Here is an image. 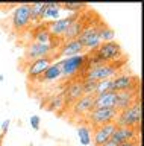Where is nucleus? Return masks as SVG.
<instances>
[{"mask_svg":"<svg viewBox=\"0 0 144 146\" xmlns=\"http://www.w3.org/2000/svg\"><path fill=\"white\" fill-rule=\"evenodd\" d=\"M59 78H62L61 75V68H59V64H50V66L47 67V70L43 73L41 76H39V79H43V81H47V82H50V81H58Z\"/></svg>","mask_w":144,"mask_h":146,"instance_id":"obj_21","label":"nucleus"},{"mask_svg":"<svg viewBox=\"0 0 144 146\" xmlns=\"http://www.w3.org/2000/svg\"><path fill=\"white\" fill-rule=\"evenodd\" d=\"M138 141H126V143H121V145H117V146H137Z\"/></svg>","mask_w":144,"mask_h":146,"instance_id":"obj_32","label":"nucleus"},{"mask_svg":"<svg viewBox=\"0 0 144 146\" xmlns=\"http://www.w3.org/2000/svg\"><path fill=\"white\" fill-rule=\"evenodd\" d=\"M30 25V11L29 3L18 5L12 12V27L15 31H23Z\"/></svg>","mask_w":144,"mask_h":146,"instance_id":"obj_8","label":"nucleus"},{"mask_svg":"<svg viewBox=\"0 0 144 146\" xmlns=\"http://www.w3.org/2000/svg\"><path fill=\"white\" fill-rule=\"evenodd\" d=\"M61 14V3H44L43 9V20L50 18V20H58Z\"/></svg>","mask_w":144,"mask_h":146,"instance_id":"obj_20","label":"nucleus"},{"mask_svg":"<svg viewBox=\"0 0 144 146\" xmlns=\"http://www.w3.org/2000/svg\"><path fill=\"white\" fill-rule=\"evenodd\" d=\"M137 139H138V131L135 128L117 126L114 134L111 135L109 141L115 145H121V143H126V141H137Z\"/></svg>","mask_w":144,"mask_h":146,"instance_id":"obj_10","label":"nucleus"},{"mask_svg":"<svg viewBox=\"0 0 144 146\" xmlns=\"http://www.w3.org/2000/svg\"><path fill=\"white\" fill-rule=\"evenodd\" d=\"M123 64H124V59H120V61H115V62H106L97 67H91L87 72V75H85V79H91L96 82L111 79V78L115 76V73H118L120 67Z\"/></svg>","mask_w":144,"mask_h":146,"instance_id":"obj_1","label":"nucleus"},{"mask_svg":"<svg viewBox=\"0 0 144 146\" xmlns=\"http://www.w3.org/2000/svg\"><path fill=\"white\" fill-rule=\"evenodd\" d=\"M102 146H117V145H115V143H112V141H108V143L102 145Z\"/></svg>","mask_w":144,"mask_h":146,"instance_id":"obj_33","label":"nucleus"},{"mask_svg":"<svg viewBox=\"0 0 144 146\" xmlns=\"http://www.w3.org/2000/svg\"><path fill=\"white\" fill-rule=\"evenodd\" d=\"M117 104V93L108 91L94 96V108H115Z\"/></svg>","mask_w":144,"mask_h":146,"instance_id":"obj_17","label":"nucleus"},{"mask_svg":"<svg viewBox=\"0 0 144 146\" xmlns=\"http://www.w3.org/2000/svg\"><path fill=\"white\" fill-rule=\"evenodd\" d=\"M84 8H87L85 3H61V9H67L68 12H73V15L79 14V11Z\"/></svg>","mask_w":144,"mask_h":146,"instance_id":"obj_28","label":"nucleus"},{"mask_svg":"<svg viewBox=\"0 0 144 146\" xmlns=\"http://www.w3.org/2000/svg\"><path fill=\"white\" fill-rule=\"evenodd\" d=\"M9 123H11V120H9V119H6V120H3V123H2V131H0V140H2L3 137L6 135L8 129H9Z\"/></svg>","mask_w":144,"mask_h":146,"instance_id":"obj_31","label":"nucleus"},{"mask_svg":"<svg viewBox=\"0 0 144 146\" xmlns=\"http://www.w3.org/2000/svg\"><path fill=\"white\" fill-rule=\"evenodd\" d=\"M80 82H82L84 94H91V96H94V93H96L97 82H96V81H91V79H84V81H80Z\"/></svg>","mask_w":144,"mask_h":146,"instance_id":"obj_26","label":"nucleus"},{"mask_svg":"<svg viewBox=\"0 0 144 146\" xmlns=\"http://www.w3.org/2000/svg\"><path fill=\"white\" fill-rule=\"evenodd\" d=\"M137 96H138V88L137 90L120 91V93H117V104H115L117 111H123V110L132 107V105L138 100Z\"/></svg>","mask_w":144,"mask_h":146,"instance_id":"obj_15","label":"nucleus"},{"mask_svg":"<svg viewBox=\"0 0 144 146\" xmlns=\"http://www.w3.org/2000/svg\"><path fill=\"white\" fill-rule=\"evenodd\" d=\"M73 114L74 116H88L94 110V96L84 94L76 104H73Z\"/></svg>","mask_w":144,"mask_h":146,"instance_id":"obj_13","label":"nucleus"},{"mask_svg":"<svg viewBox=\"0 0 144 146\" xmlns=\"http://www.w3.org/2000/svg\"><path fill=\"white\" fill-rule=\"evenodd\" d=\"M0 141H2V140H0Z\"/></svg>","mask_w":144,"mask_h":146,"instance_id":"obj_36","label":"nucleus"},{"mask_svg":"<svg viewBox=\"0 0 144 146\" xmlns=\"http://www.w3.org/2000/svg\"><path fill=\"white\" fill-rule=\"evenodd\" d=\"M111 84H112V78H111V79H105V81H100V82H97L96 93H94V96H97V94H102V93H108V91H111Z\"/></svg>","mask_w":144,"mask_h":146,"instance_id":"obj_27","label":"nucleus"},{"mask_svg":"<svg viewBox=\"0 0 144 146\" xmlns=\"http://www.w3.org/2000/svg\"><path fill=\"white\" fill-rule=\"evenodd\" d=\"M84 27H85V26H84V21L79 20V17H78V18H76V20L68 26V29H67V32L64 34V40H65V41L76 40V38L79 36V34L82 32Z\"/></svg>","mask_w":144,"mask_h":146,"instance_id":"obj_19","label":"nucleus"},{"mask_svg":"<svg viewBox=\"0 0 144 146\" xmlns=\"http://www.w3.org/2000/svg\"><path fill=\"white\" fill-rule=\"evenodd\" d=\"M43 9L44 3H29V11H30V21H41L43 20Z\"/></svg>","mask_w":144,"mask_h":146,"instance_id":"obj_23","label":"nucleus"},{"mask_svg":"<svg viewBox=\"0 0 144 146\" xmlns=\"http://www.w3.org/2000/svg\"><path fill=\"white\" fill-rule=\"evenodd\" d=\"M78 139L82 146H89L93 141V128L88 125H82L78 128Z\"/></svg>","mask_w":144,"mask_h":146,"instance_id":"obj_22","label":"nucleus"},{"mask_svg":"<svg viewBox=\"0 0 144 146\" xmlns=\"http://www.w3.org/2000/svg\"><path fill=\"white\" fill-rule=\"evenodd\" d=\"M76 40L82 44L84 50L94 52V50L102 44L100 36H99V26H96V25L94 26H85Z\"/></svg>","mask_w":144,"mask_h":146,"instance_id":"obj_5","label":"nucleus"},{"mask_svg":"<svg viewBox=\"0 0 144 146\" xmlns=\"http://www.w3.org/2000/svg\"><path fill=\"white\" fill-rule=\"evenodd\" d=\"M117 116H118L117 108H94L87 117L91 122V126L99 128V126L108 125V123H114Z\"/></svg>","mask_w":144,"mask_h":146,"instance_id":"obj_6","label":"nucleus"},{"mask_svg":"<svg viewBox=\"0 0 144 146\" xmlns=\"http://www.w3.org/2000/svg\"><path fill=\"white\" fill-rule=\"evenodd\" d=\"M82 52H84V47L78 40L65 41V44H62L61 47V58L78 56V55H82Z\"/></svg>","mask_w":144,"mask_h":146,"instance_id":"obj_18","label":"nucleus"},{"mask_svg":"<svg viewBox=\"0 0 144 146\" xmlns=\"http://www.w3.org/2000/svg\"><path fill=\"white\" fill-rule=\"evenodd\" d=\"M50 64H52L50 56L35 59V61H32L28 67V78L29 79H37V78H39L44 72L47 70V67L50 66Z\"/></svg>","mask_w":144,"mask_h":146,"instance_id":"obj_14","label":"nucleus"},{"mask_svg":"<svg viewBox=\"0 0 144 146\" xmlns=\"http://www.w3.org/2000/svg\"><path fill=\"white\" fill-rule=\"evenodd\" d=\"M3 79H5V76H3V75H0V82H2Z\"/></svg>","mask_w":144,"mask_h":146,"instance_id":"obj_34","label":"nucleus"},{"mask_svg":"<svg viewBox=\"0 0 144 146\" xmlns=\"http://www.w3.org/2000/svg\"><path fill=\"white\" fill-rule=\"evenodd\" d=\"M52 49H53V44H39V43H32L26 49L24 52V58L30 59V61H35V59H39V58H47L50 56L52 53Z\"/></svg>","mask_w":144,"mask_h":146,"instance_id":"obj_9","label":"nucleus"},{"mask_svg":"<svg viewBox=\"0 0 144 146\" xmlns=\"http://www.w3.org/2000/svg\"><path fill=\"white\" fill-rule=\"evenodd\" d=\"M138 88V78L133 75H117L112 78L111 91L120 93V91H129V90H137Z\"/></svg>","mask_w":144,"mask_h":146,"instance_id":"obj_7","label":"nucleus"},{"mask_svg":"<svg viewBox=\"0 0 144 146\" xmlns=\"http://www.w3.org/2000/svg\"><path fill=\"white\" fill-rule=\"evenodd\" d=\"M87 58H88V55H78V56H71V58H62L58 62L59 64V68H61V75L64 78L78 75L80 70H84Z\"/></svg>","mask_w":144,"mask_h":146,"instance_id":"obj_4","label":"nucleus"},{"mask_svg":"<svg viewBox=\"0 0 144 146\" xmlns=\"http://www.w3.org/2000/svg\"><path fill=\"white\" fill-rule=\"evenodd\" d=\"M97 53V56L102 59L103 62H115L123 59V49H121L120 43L117 41H108V43H102L99 47L94 50Z\"/></svg>","mask_w":144,"mask_h":146,"instance_id":"obj_3","label":"nucleus"},{"mask_svg":"<svg viewBox=\"0 0 144 146\" xmlns=\"http://www.w3.org/2000/svg\"><path fill=\"white\" fill-rule=\"evenodd\" d=\"M79 17V14H74V15H70V17H65V18H58V20L49 23V27L47 31L50 32V35L53 36H64V34L68 29V26L73 23L76 18Z\"/></svg>","mask_w":144,"mask_h":146,"instance_id":"obj_11","label":"nucleus"},{"mask_svg":"<svg viewBox=\"0 0 144 146\" xmlns=\"http://www.w3.org/2000/svg\"><path fill=\"white\" fill-rule=\"evenodd\" d=\"M137 146H141V143H138V145H137Z\"/></svg>","mask_w":144,"mask_h":146,"instance_id":"obj_35","label":"nucleus"},{"mask_svg":"<svg viewBox=\"0 0 144 146\" xmlns=\"http://www.w3.org/2000/svg\"><path fill=\"white\" fill-rule=\"evenodd\" d=\"M117 126H126V128H137L141 125V100H137L132 107L118 111V116L115 119Z\"/></svg>","mask_w":144,"mask_h":146,"instance_id":"obj_2","label":"nucleus"},{"mask_svg":"<svg viewBox=\"0 0 144 146\" xmlns=\"http://www.w3.org/2000/svg\"><path fill=\"white\" fill-rule=\"evenodd\" d=\"M50 40H52V35H50V32L47 31V27H46V29L38 31L37 34H35V43H39V44H52Z\"/></svg>","mask_w":144,"mask_h":146,"instance_id":"obj_25","label":"nucleus"},{"mask_svg":"<svg viewBox=\"0 0 144 146\" xmlns=\"http://www.w3.org/2000/svg\"><path fill=\"white\" fill-rule=\"evenodd\" d=\"M64 107V98L62 96H56L55 99H52L50 100V105L47 107L49 111H56V110H59Z\"/></svg>","mask_w":144,"mask_h":146,"instance_id":"obj_29","label":"nucleus"},{"mask_svg":"<svg viewBox=\"0 0 144 146\" xmlns=\"http://www.w3.org/2000/svg\"><path fill=\"white\" fill-rule=\"evenodd\" d=\"M39 122H41L39 116H37V114L30 116V126H32V129H35V131H38V129H39Z\"/></svg>","mask_w":144,"mask_h":146,"instance_id":"obj_30","label":"nucleus"},{"mask_svg":"<svg viewBox=\"0 0 144 146\" xmlns=\"http://www.w3.org/2000/svg\"><path fill=\"white\" fill-rule=\"evenodd\" d=\"M117 125L115 123H108V125H103V126H99L93 131V145L96 146H102L108 143L111 140V135L114 134Z\"/></svg>","mask_w":144,"mask_h":146,"instance_id":"obj_12","label":"nucleus"},{"mask_svg":"<svg viewBox=\"0 0 144 146\" xmlns=\"http://www.w3.org/2000/svg\"><path fill=\"white\" fill-rule=\"evenodd\" d=\"M99 36H100L102 43H108V41H114L115 40V31L111 29L108 26H99Z\"/></svg>","mask_w":144,"mask_h":146,"instance_id":"obj_24","label":"nucleus"},{"mask_svg":"<svg viewBox=\"0 0 144 146\" xmlns=\"http://www.w3.org/2000/svg\"><path fill=\"white\" fill-rule=\"evenodd\" d=\"M84 96V90H82V82L80 81H76L73 84L68 85V88L65 91V96H64V105H71L76 104L78 100Z\"/></svg>","mask_w":144,"mask_h":146,"instance_id":"obj_16","label":"nucleus"}]
</instances>
